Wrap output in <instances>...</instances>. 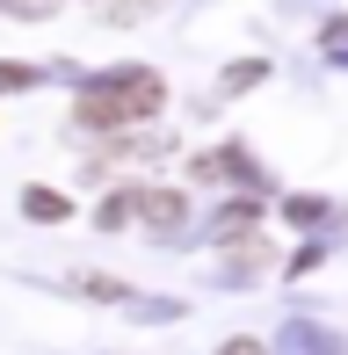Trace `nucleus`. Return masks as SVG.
Wrapping results in <instances>:
<instances>
[{
    "label": "nucleus",
    "mask_w": 348,
    "mask_h": 355,
    "mask_svg": "<svg viewBox=\"0 0 348 355\" xmlns=\"http://www.w3.org/2000/svg\"><path fill=\"white\" fill-rule=\"evenodd\" d=\"M0 8H8V15H22V22H44L58 0H0Z\"/></svg>",
    "instance_id": "obj_4"
},
{
    "label": "nucleus",
    "mask_w": 348,
    "mask_h": 355,
    "mask_svg": "<svg viewBox=\"0 0 348 355\" xmlns=\"http://www.w3.org/2000/svg\"><path fill=\"white\" fill-rule=\"evenodd\" d=\"M22 80H29L22 66H0V87H22Z\"/></svg>",
    "instance_id": "obj_5"
},
{
    "label": "nucleus",
    "mask_w": 348,
    "mask_h": 355,
    "mask_svg": "<svg viewBox=\"0 0 348 355\" xmlns=\"http://www.w3.org/2000/svg\"><path fill=\"white\" fill-rule=\"evenodd\" d=\"M22 211H29V218H37V225H51V218H66V211H73V203H66V196H58V189H29V196H22Z\"/></svg>",
    "instance_id": "obj_3"
},
{
    "label": "nucleus",
    "mask_w": 348,
    "mask_h": 355,
    "mask_svg": "<svg viewBox=\"0 0 348 355\" xmlns=\"http://www.w3.org/2000/svg\"><path fill=\"white\" fill-rule=\"evenodd\" d=\"M138 218H146L153 232H174V225H182V196H174V189H146V196H138Z\"/></svg>",
    "instance_id": "obj_2"
},
{
    "label": "nucleus",
    "mask_w": 348,
    "mask_h": 355,
    "mask_svg": "<svg viewBox=\"0 0 348 355\" xmlns=\"http://www.w3.org/2000/svg\"><path fill=\"white\" fill-rule=\"evenodd\" d=\"M160 80L153 73H123V80H94L80 94V109L73 116L87 123V131H131V123H153V109H160Z\"/></svg>",
    "instance_id": "obj_1"
},
{
    "label": "nucleus",
    "mask_w": 348,
    "mask_h": 355,
    "mask_svg": "<svg viewBox=\"0 0 348 355\" xmlns=\"http://www.w3.org/2000/svg\"><path fill=\"white\" fill-rule=\"evenodd\" d=\"M225 355H261V341H232V348H225Z\"/></svg>",
    "instance_id": "obj_6"
}]
</instances>
